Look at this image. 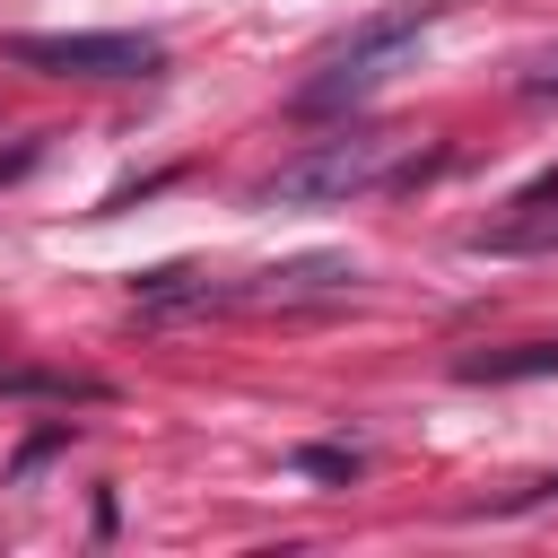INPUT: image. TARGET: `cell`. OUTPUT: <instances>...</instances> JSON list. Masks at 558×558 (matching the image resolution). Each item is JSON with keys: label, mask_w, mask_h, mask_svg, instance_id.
Masks as SVG:
<instances>
[{"label": "cell", "mask_w": 558, "mask_h": 558, "mask_svg": "<svg viewBox=\"0 0 558 558\" xmlns=\"http://www.w3.org/2000/svg\"><path fill=\"white\" fill-rule=\"evenodd\" d=\"M401 148H410V131H340V140H314L279 174L253 183V209H340V201L375 192L401 166Z\"/></svg>", "instance_id": "1"}, {"label": "cell", "mask_w": 558, "mask_h": 558, "mask_svg": "<svg viewBox=\"0 0 558 558\" xmlns=\"http://www.w3.org/2000/svg\"><path fill=\"white\" fill-rule=\"evenodd\" d=\"M427 26H436V9H427V0H418V9H392V17H366L349 44H331V52H323V70H314L288 105H296V113H340V105L375 96L384 78H401V70L418 61Z\"/></svg>", "instance_id": "2"}, {"label": "cell", "mask_w": 558, "mask_h": 558, "mask_svg": "<svg viewBox=\"0 0 558 558\" xmlns=\"http://www.w3.org/2000/svg\"><path fill=\"white\" fill-rule=\"evenodd\" d=\"M0 61L44 70V78H148L166 61V44L131 35V26H105V35H9Z\"/></svg>", "instance_id": "3"}, {"label": "cell", "mask_w": 558, "mask_h": 558, "mask_svg": "<svg viewBox=\"0 0 558 558\" xmlns=\"http://www.w3.org/2000/svg\"><path fill=\"white\" fill-rule=\"evenodd\" d=\"M453 375H462V384H541V375H558V340H514V349H471V357H453Z\"/></svg>", "instance_id": "4"}, {"label": "cell", "mask_w": 558, "mask_h": 558, "mask_svg": "<svg viewBox=\"0 0 558 558\" xmlns=\"http://www.w3.org/2000/svg\"><path fill=\"white\" fill-rule=\"evenodd\" d=\"M541 244H558V218H523V227H488V235H471V253H541Z\"/></svg>", "instance_id": "5"}, {"label": "cell", "mask_w": 558, "mask_h": 558, "mask_svg": "<svg viewBox=\"0 0 558 558\" xmlns=\"http://www.w3.org/2000/svg\"><path fill=\"white\" fill-rule=\"evenodd\" d=\"M288 462H296L305 480H357V453H349V445H296Z\"/></svg>", "instance_id": "6"}, {"label": "cell", "mask_w": 558, "mask_h": 558, "mask_svg": "<svg viewBox=\"0 0 558 558\" xmlns=\"http://www.w3.org/2000/svg\"><path fill=\"white\" fill-rule=\"evenodd\" d=\"M523 96H558V52H541V61L523 70Z\"/></svg>", "instance_id": "7"}, {"label": "cell", "mask_w": 558, "mask_h": 558, "mask_svg": "<svg viewBox=\"0 0 558 558\" xmlns=\"http://www.w3.org/2000/svg\"><path fill=\"white\" fill-rule=\"evenodd\" d=\"M549 201H558V166H549V174H541V183H532V192H523L514 209H549Z\"/></svg>", "instance_id": "8"}, {"label": "cell", "mask_w": 558, "mask_h": 558, "mask_svg": "<svg viewBox=\"0 0 558 558\" xmlns=\"http://www.w3.org/2000/svg\"><path fill=\"white\" fill-rule=\"evenodd\" d=\"M549 497H558V471H549V480H532V488H523L514 506H549Z\"/></svg>", "instance_id": "9"}, {"label": "cell", "mask_w": 558, "mask_h": 558, "mask_svg": "<svg viewBox=\"0 0 558 558\" xmlns=\"http://www.w3.org/2000/svg\"><path fill=\"white\" fill-rule=\"evenodd\" d=\"M26 166H35V148H9V157H0V174H26Z\"/></svg>", "instance_id": "10"}]
</instances>
